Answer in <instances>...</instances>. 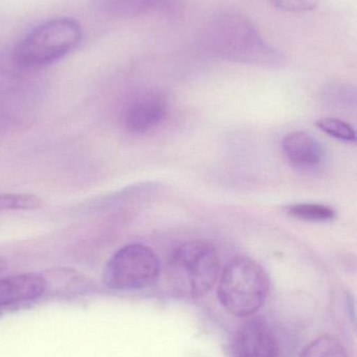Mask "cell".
<instances>
[{"label":"cell","mask_w":357,"mask_h":357,"mask_svg":"<svg viewBox=\"0 0 357 357\" xmlns=\"http://www.w3.org/2000/svg\"><path fill=\"white\" fill-rule=\"evenodd\" d=\"M299 357H349L343 344L331 337L322 335L308 344Z\"/></svg>","instance_id":"obj_11"},{"label":"cell","mask_w":357,"mask_h":357,"mask_svg":"<svg viewBox=\"0 0 357 357\" xmlns=\"http://www.w3.org/2000/svg\"><path fill=\"white\" fill-rule=\"evenodd\" d=\"M161 274L156 254L144 245L133 243L119 249L108 260L103 280L115 291H136L152 285Z\"/></svg>","instance_id":"obj_5"},{"label":"cell","mask_w":357,"mask_h":357,"mask_svg":"<svg viewBox=\"0 0 357 357\" xmlns=\"http://www.w3.org/2000/svg\"><path fill=\"white\" fill-rule=\"evenodd\" d=\"M99 8L107 14L136 17L147 14L175 15L182 8V0H99Z\"/></svg>","instance_id":"obj_9"},{"label":"cell","mask_w":357,"mask_h":357,"mask_svg":"<svg viewBox=\"0 0 357 357\" xmlns=\"http://www.w3.org/2000/svg\"><path fill=\"white\" fill-rule=\"evenodd\" d=\"M42 205L41 199L29 193H0V211L33 210Z\"/></svg>","instance_id":"obj_13"},{"label":"cell","mask_w":357,"mask_h":357,"mask_svg":"<svg viewBox=\"0 0 357 357\" xmlns=\"http://www.w3.org/2000/svg\"><path fill=\"white\" fill-rule=\"evenodd\" d=\"M168 114V102L159 92L148 91L132 98L123 112V123L130 133L146 134L159 127Z\"/></svg>","instance_id":"obj_6"},{"label":"cell","mask_w":357,"mask_h":357,"mask_svg":"<svg viewBox=\"0 0 357 357\" xmlns=\"http://www.w3.org/2000/svg\"><path fill=\"white\" fill-rule=\"evenodd\" d=\"M201 41L207 54L231 62L270 68L285 62L284 54L238 13L221 12L211 17L201 31Z\"/></svg>","instance_id":"obj_1"},{"label":"cell","mask_w":357,"mask_h":357,"mask_svg":"<svg viewBox=\"0 0 357 357\" xmlns=\"http://www.w3.org/2000/svg\"><path fill=\"white\" fill-rule=\"evenodd\" d=\"M316 126L320 128L321 131L335 139L346 142H354L356 140L354 127L341 119L326 117V119H320L316 123Z\"/></svg>","instance_id":"obj_14"},{"label":"cell","mask_w":357,"mask_h":357,"mask_svg":"<svg viewBox=\"0 0 357 357\" xmlns=\"http://www.w3.org/2000/svg\"><path fill=\"white\" fill-rule=\"evenodd\" d=\"M171 268L182 291L201 297L211 291L219 277V256L210 243L189 241L174 252Z\"/></svg>","instance_id":"obj_4"},{"label":"cell","mask_w":357,"mask_h":357,"mask_svg":"<svg viewBox=\"0 0 357 357\" xmlns=\"http://www.w3.org/2000/svg\"><path fill=\"white\" fill-rule=\"evenodd\" d=\"M233 357H280L276 335L265 321L254 319L237 331L232 342Z\"/></svg>","instance_id":"obj_7"},{"label":"cell","mask_w":357,"mask_h":357,"mask_svg":"<svg viewBox=\"0 0 357 357\" xmlns=\"http://www.w3.org/2000/svg\"><path fill=\"white\" fill-rule=\"evenodd\" d=\"M277 8L287 12H306L318 6V0H272Z\"/></svg>","instance_id":"obj_15"},{"label":"cell","mask_w":357,"mask_h":357,"mask_svg":"<svg viewBox=\"0 0 357 357\" xmlns=\"http://www.w3.org/2000/svg\"><path fill=\"white\" fill-rule=\"evenodd\" d=\"M287 212L293 218L307 222H331L337 218V213L331 207L321 204H296L289 206Z\"/></svg>","instance_id":"obj_12"},{"label":"cell","mask_w":357,"mask_h":357,"mask_svg":"<svg viewBox=\"0 0 357 357\" xmlns=\"http://www.w3.org/2000/svg\"><path fill=\"white\" fill-rule=\"evenodd\" d=\"M83 29L73 18L52 19L31 29L13 52V60L21 68L48 66L66 56L83 40Z\"/></svg>","instance_id":"obj_2"},{"label":"cell","mask_w":357,"mask_h":357,"mask_svg":"<svg viewBox=\"0 0 357 357\" xmlns=\"http://www.w3.org/2000/svg\"><path fill=\"white\" fill-rule=\"evenodd\" d=\"M282 149L286 158L299 167H318L325 158L322 144L305 132H293L285 136Z\"/></svg>","instance_id":"obj_10"},{"label":"cell","mask_w":357,"mask_h":357,"mask_svg":"<svg viewBox=\"0 0 357 357\" xmlns=\"http://www.w3.org/2000/svg\"><path fill=\"white\" fill-rule=\"evenodd\" d=\"M46 287L45 278L36 273L0 279V306L38 299L43 295Z\"/></svg>","instance_id":"obj_8"},{"label":"cell","mask_w":357,"mask_h":357,"mask_svg":"<svg viewBox=\"0 0 357 357\" xmlns=\"http://www.w3.org/2000/svg\"><path fill=\"white\" fill-rule=\"evenodd\" d=\"M270 291V277L263 266L252 258L236 257L222 271L217 295L226 312L245 318L265 304Z\"/></svg>","instance_id":"obj_3"}]
</instances>
